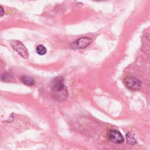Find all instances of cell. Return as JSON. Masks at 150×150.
Returning a JSON list of instances; mask_svg holds the SVG:
<instances>
[{
    "instance_id": "cell-5",
    "label": "cell",
    "mask_w": 150,
    "mask_h": 150,
    "mask_svg": "<svg viewBox=\"0 0 150 150\" xmlns=\"http://www.w3.org/2000/svg\"><path fill=\"white\" fill-rule=\"evenodd\" d=\"M91 39L86 37H82L75 40L71 45V46L74 49H83L88 46L91 43Z\"/></svg>"
},
{
    "instance_id": "cell-1",
    "label": "cell",
    "mask_w": 150,
    "mask_h": 150,
    "mask_svg": "<svg viewBox=\"0 0 150 150\" xmlns=\"http://www.w3.org/2000/svg\"><path fill=\"white\" fill-rule=\"evenodd\" d=\"M52 97L58 101H63L66 100L68 93L67 87L63 83V79L59 76L54 79L51 83Z\"/></svg>"
},
{
    "instance_id": "cell-9",
    "label": "cell",
    "mask_w": 150,
    "mask_h": 150,
    "mask_svg": "<svg viewBox=\"0 0 150 150\" xmlns=\"http://www.w3.org/2000/svg\"><path fill=\"white\" fill-rule=\"evenodd\" d=\"M1 79L2 81H9L11 79H12V76L8 74V73H5L3 75H2L1 76Z\"/></svg>"
},
{
    "instance_id": "cell-8",
    "label": "cell",
    "mask_w": 150,
    "mask_h": 150,
    "mask_svg": "<svg viewBox=\"0 0 150 150\" xmlns=\"http://www.w3.org/2000/svg\"><path fill=\"white\" fill-rule=\"evenodd\" d=\"M36 52L39 55H44L46 53V49L42 45H39L36 47Z\"/></svg>"
},
{
    "instance_id": "cell-4",
    "label": "cell",
    "mask_w": 150,
    "mask_h": 150,
    "mask_svg": "<svg viewBox=\"0 0 150 150\" xmlns=\"http://www.w3.org/2000/svg\"><path fill=\"white\" fill-rule=\"evenodd\" d=\"M108 139L116 144H121L124 142V138L120 131L116 129H111L107 133Z\"/></svg>"
},
{
    "instance_id": "cell-3",
    "label": "cell",
    "mask_w": 150,
    "mask_h": 150,
    "mask_svg": "<svg viewBox=\"0 0 150 150\" xmlns=\"http://www.w3.org/2000/svg\"><path fill=\"white\" fill-rule=\"evenodd\" d=\"M12 48L16 51L22 57L27 58L28 57V52L25 46L19 41L13 40L11 43Z\"/></svg>"
},
{
    "instance_id": "cell-6",
    "label": "cell",
    "mask_w": 150,
    "mask_h": 150,
    "mask_svg": "<svg viewBox=\"0 0 150 150\" xmlns=\"http://www.w3.org/2000/svg\"><path fill=\"white\" fill-rule=\"evenodd\" d=\"M20 81L25 85L28 86H31L34 84V80L33 78H32L30 76H26V75H23L19 77Z\"/></svg>"
},
{
    "instance_id": "cell-10",
    "label": "cell",
    "mask_w": 150,
    "mask_h": 150,
    "mask_svg": "<svg viewBox=\"0 0 150 150\" xmlns=\"http://www.w3.org/2000/svg\"><path fill=\"white\" fill-rule=\"evenodd\" d=\"M1 12V16H2L3 14H4V9H3V7L2 6H1V9H0Z\"/></svg>"
},
{
    "instance_id": "cell-2",
    "label": "cell",
    "mask_w": 150,
    "mask_h": 150,
    "mask_svg": "<svg viewBox=\"0 0 150 150\" xmlns=\"http://www.w3.org/2000/svg\"><path fill=\"white\" fill-rule=\"evenodd\" d=\"M124 83L127 88L133 91L138 90L141 86L140 81L134 77H126L124 80Z\"/></svg>"
},
{
    "instance_id": "cell-7",
    "label": "cell",
    "mask_w": 150,
    "mask_h": 150,
    "mask_svg": "<svg viewBox=\"0 0 150 150\" xmlns=\"http://www.w3.org/2000/svg\"><path fill=\"white\" fill-rule=\"evenodd\" d=\"M126 138H127V141L128 143L130 145H135L137 144L136 139L134 138V134L132 132H129L126 134Z\"/></svg>"
}]
</instances>
